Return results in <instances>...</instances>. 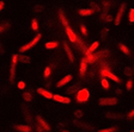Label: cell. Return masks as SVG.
<instances>
[{
	"label": "cell",
	"instance_id": "31",
	"mask_svg": "<svg viewBox=\"0 0 134 132\" xmlns=\"http://www.w3.org/2000/svg\"><path fill=\"white\" fill-rule=\"evenodd\" d=\"M98 132H117V129L116 127H108V129L98 130Z\"/></svg>",
	"mask_w": 134,
	"mask_h": 132
},
{
	"label": "cell",
	"instance_id": "28",
	"mask_svg": "<svg viewBox=\"0 0 134 132\" xmlns=\"http://www.w3.org/2000/svg\"><path fill=\"white\" fill-rule=\"evenodd\" d=\"M50 74H52V68H50L49 66L46 67V69H44V74H43L44 79H48V77L50 76Z\"/></svg>",
	"mask_w": 134,
	"mask_h": 132
},
{
	"label": "cell",
	"instance_id": "8",
	"mask_svg": "<svg viewBox=\"0 0 134 132\" xmlns=\"http://www.w3.org/2000/svg\"><path fill=\"white\" fill-rule=\"evenodd\" d=\"M53 100H55L56 102H60V104H70L71 102V99L68 96H62V95H59V94H54Z\"/></svg>",
	"mask_w": 134,
	"mask_h": 132
},
{
	"label": "cell",
	"instance_id": "42",
	"mask_svg": "<svg viewBox=\"0 0 134 132\" xmlns=\"http://www.w3.org/2000/svg\"><path fill=\"white\" fill-rule=\"evenodd\" d=\"M115 93H116L117 95H121V94H122V91H121V89H116V91H115Z\"/></svg>",
	"mask_w": 134,
	"mask_h": 132
},
{
	"label": "cell",
	"instance_id": "35",
	"mask_svg": "<svg viewBox=\"0 0 134 132\" xmlns=\"http://www.w3.org/2000/svg\"><path fill=\"white\" fill-rule=\"evenodd\" d=\"M90 4H91V6H92V10L95 12H100V7L97 5V4H95V3H92V1H90Z\"/></svg>",
	"mask_w": 134,
	"mask_h": 132
},
{
	"label": "cell",
	"instance_id": "12",
	"mask_svg": "<svg viewBox=\"0 0 134 132\" xmlns=\"http://www.w3.org/2000/svg\"><path fill=\"white\" fill-rule=\"evenodd\" d=\"M37 93H38L41 96L46 98V99H53V95H54L53 93H50L49 91L44 89V88H38V89H37Z\"/></svg>",
	"mask_w": 134,
	"mask_h": 132
},
{
	"label": "cell",
	"instance_id": "36",
	"mask_svg": "<svg viewBox=\"0 0 134 132\" xmlns=\"http://www.w3.org/2000/svg\"><path fill=\"white\" fill-rule=\"evenodd\" d=\"M132 88H133V81H132V79H129V80L127 81V83H126V89H127V91H131Z\"/></svg>",
	"mask_w": 134,
	"mask_h": 132
},
{
	"label": "cell",
	"instance_id": "43",
	"mask_svg": "<svg viewBox=\"0 0 134 132\" xmlns=\"http://www.w3.org/2000/svg\"><path fill=\"white\" fill-rule=\"evenodd\" d=\"M18 86H19V88H24V82H19V83H18Z\"/></svg>",
	"mask_w": 134,
	"mask_h": 132
},
{
	"label": "cell",
	"instance_id": "6",
	"mask_svg": "<svg viewBox=\"0 0 134 132\" xmlns=\"http://www.w3.org/2000/svg\"><path fill=\"white\" fill-rule=\"evenodd\" d=\"M125 10H126V3H123V4H121L120 5V7H119V10H117V12H116V16H115V25H120L121 24V18H122V16H123V13H125Z\"/></svg>",
	"mask_w": 134,
	"mask_h": 132
},
{
	"label": "cell",
	"instance_id": "44",
	"mask_svg": "<svg viewBox=\"0 0 134 132\" xmlns=\"http://www.w3.org/2000/svg\"><path fill=\"white\" fill-rule=\"evenodd\" d=\"M61 132H68V131H67V130H64V131H61Z\"/></svg>",
	"mask_w": 134,
	"mask_h": 132
},
{
	"label": "cell",
	"instance_id": "21",
	"mask_svg": "<svg viewBox=\"0 0 134 132\" xmlns=\"http://www.w3.org/2000/svg\"><path fill=\"white\" fill-rule=\"evenodd\" d=\"M44 47L47 49H55V48L59 47V42H47L44 44Z\"/></svg>",
	"mask_w": 134,
	"mask_h": 132
},
{
	"label": "cell",
	"instance_id": "15",
	"mask_svg": "<svg viewBox=\"0 0 134 132\" xmlns=\"http://www.w3.org/2000/svg\"><path fill=\"white\" fill-rule=\"evenodd\" d=\"M64 49H65V52H66V55H67V57H68V60H70L71 62H73V61H74V57H73L72 49H71V48L67 45L66 42L64 43Z\"/></svg>",
	"mask_w": 134,
	"mask_h": 132
},
{
	"label": "cell",
	"instance_id": "34",
	"mask_svg": "<svg viewBox=\"0 0 134 132\" xmlns=\"http://www.w3.org/2000/svg\"><path fill=\"white\" fill-rule=\"evenodd\" d=\"M128 19L131 23H134V8H131L128 13Z\"/></svg>",
	"mask_w": 134,
	"mask_h": 132
},
{
	"label": "cell",
	"instance_id": "29",
	"mask_svg": "<svg viewBox=\"0 0 134 132\" xmlns=\"http://www.w3.org/2000/svg\"><path fill=\"white\" fill-rule=\"evenodd\" d=\"M44 10V6H42V5H35L32 8V11L35 12V13H37V12H42Z\"/></svg>",
	"mask_w": 134,
	"mask_h": 132
},
{
	"label": "cell",
	"instance_id": "14",
	"mask_svg": "<svg viewBox=\"0 0 134 132\" xmlns=\"http://www.w3.org/2000/svg\"><path fill=\"white\" fill-rule=\"evenodd\" d=\"M79 72H80L81 76H84L87 72V62H86V58L85 57L81 58V61H80V69H79Z\"/></svg>",
	"mask_w": 134,
	"mask_h": 132
},
{
	"label": "cell",
	"instance_id": "7",
	"mask_svg": "<svg viewBox=\"0 0 134 132\" xmlns=\"http://www.w3.org/2000/svg\"><path fill=\"white\" fill-rule=\"evenodd\" d=\"M72 79H73L72 75H66V76H64L61 80L58 81V83H56V88H61V87H64V86H66L68 82L72 81Z\"/></svg>",
	"mask_w": 134,
	"mask_h": 132
},
{
	"label": "cell",
	"instance_id": "25",
	"mask_svg": "<svg viewBox=\"0 0 134 132\" xmlns=\"http://www.w3.org/2000/svg\"><path fill=\"white\" fill-rule=\"evenodd\" d=\"M123 73H125L126 76H128V77H132L133 74H134V72L132 70V68H129V67H126L125 70H123Z\"/></svg>",
	"mask_w": 134,
	"mask_h": 132
},
{
	"label": "cell",
	"instance_id": "10",
	"mask_svg": "<svg viewBox=\"0 0 134 132\" xmlns=\"http://www.w3.org/2000/svg\"><path fill=\"white\" fill-rule=\"evenodd\" d=\"M65 31H66V33H67V37H68V39H70L72 43H74V42H75V36H77V35L73 32L72 28H71L70 25H67V26H65Z\"/></svg>",
	"mask_w": 134,
	"mask_h": 132
},
{
	"label": "cell",
	"instance_id": "37",
	"mask_svg": "<svg viewBox=\"0 0 134 132\" xmlns=\"http://www.w3.org/2000/svg\"><path fill=\"white\" fill-rule=\"evenodd\" d=\"M80 31H81V33H83V36H87V30H86V28H85V25H83V24L80 25Z\"/></svg>",
	"mask_w": 134,
	"mask_h": 132
},
{
	"label": "cell",
	"instance_id": "3",
	"mask_svg": "<svg viewBox=\"0 0 134 132\" xmlns=\"http://www.w3.org/2000/svg\"><path fill=\"white\" fill-rule=\"evenodd\" d=\"M18 62V55H12V60H11V68H10V81H14L16 79V66Z\"/></svg>",
	"mask_w": 134,
	"mask_h": 132
},
{
	"label": "cell",
	"instance_id": "24",
	"mask_svg": "<svg viewBox=\"0 0 134 132\" xmlns=\"http://www.w3.org/2000/svg\"><path fill=\"white\" fill-rule=\"evenodd\" d=\"M24 114H25V119H26V121H28L30 125H32V118H31V116H30V112H28V110L26 108H24Z\"/></svg>",
	"mask_w": 134,
	"mask_h": 132
},
{
	"label": "cell",
	"instance_id": "4",
	"mask_svg": "<svg viewBox=\"0 0 134 132\" xmlns=\"http://www.w3.org/2000/svg\"><path fill=\"white\" fill-rule=\"evenodd\" d=\"M119 104V99L117 98H102L98 100V105L99 106H115Z\"/></svg>",
	"mask_w": 134,
	"mask_h": 132
},
{
	"label": "cell",
	"instance_id": "16",
	"mask_svg": "<svg viewBox=\"0 0 134 132\" xmlns=\"http://www.w3.org/2000/svg\"><path fill=\"white\" fill-rule=\"evenodd\" d=\"M78 13H79V16L87 17V16L93 14V13H95V11H93L92 8H80V10H78Z\"/></svg>",
	"mask_w": 134,
	"mask_h": 132
},
{
	"label": "cell",
	"instance_id": "20",
	"mask_svg": "<svg viewBox=\"0 0 134 132\" xmlns=\"http://www.w3.org/2000/svg\"><path fill=\"white\" fill-rule=\"evenodd\" d=\"M59 18H60V22H61V24L64 25V26H67V25H68V22H67L66 17H65L64 12H62L61 10H60V11H59Z\"/></svg>",
	"mask_w": 134,
	"mask_h": 132
},
{
	"label": "cell",
	"instance_id": "5",
	"mask_svg": "<svg viewBox=\"0 0 134 132\" xmlns=\"http://www.w3.org/2000/svg\"><path fill=\"white\" fill-rule=\"evenodd\" d=\"M100 75L103 77H107V79H110V80H113V81H115V82H117V83H120L121 82V79L120 77H117L115 74H113L109 69H102L100 70Z\"/></svg>",
	"mask_w": 134,
	"mask_h": 132
},
{
	"label": "cell",
	"instance_id": "33",
	"mask_svg": "<svg viewBox=\"0 0 134 132\" xmlns=\"http://www.w3.org/2000/svg\"><path fill=\"white\" fill-rule=\"evenodd\" d=\"M74 116L77 118H83L84 117V111L83 110H75L74 111Z\"/></svg>",
	"mask_w": 134,
	"mask_h": 132
},
{
	"label": "cell",
	"instance_id": "41",
	"mask_svg": "<svg viewBox=\"0 0 134 132\" xmlns=\"http://www.w3.org/2000/svg\"><path fill=\"white\" fill-rule=\"evenodd\" d=\"M4 7H5V3H4V1H0V12L3 11Z\"/></svg>",
	"mask_w": 134,
	"mask_h": 132
},
{
	"label": "cell",
	"instance_id": "38",
	"mask_svg": "<svg viewBox=\"0 0 134 132\" xmlns=\"http://www.w3.org/2000/svg\"><path fill=\"white\" fill-rule=\"evenodd\" d=\"M111 20H113V17H111V16H107V17H105V22H107V23H110Z\"/></svg>",
	"mask_w": 134,
	"mask_h": 132
},
{
	"label": "cell",
	"instance_id": "19",
	"mask_svg": "<svg viewBox=\"0 0 134 132\" xmlns=\"http://www.w3.org/2000/svg\"><path fill=\"white\" fill-rule=\"evenodd\" d=\"M18 61H19L20 63H30L31 62V58L29 57V56H26V55H19L18 56Z\"/></svg>",
	"mask_w": 134,
	"mask_h": 132
},
{
	"label": "cell",
	"instance_id": "11",
	"mask_svg": "<svg viewBox=\"0 0 134 132\" xmlns=\"http://www.w3.org/2000/svg\"><path fill=\"white\" fill-rule=\"evenodd\" d=\"M73 124L77 127H80V129H84V130H89V131L93 130V126H91L90 124H86V123H81V121H79V120H74Z\"/></svg>",
	"mask_w": 134,
	"mask_h": 132
},
{
	"label": "cell",
	"instance_id": "17",
	"mask_svg": "<svg viewBox=\"0 0 134 132\" xmlns=\"http://www.w3.org/2000/svg\"><path fill=\"white\" fill-rule=\"evenodd\" d=\"M104 117L105 118H108V119H115V120H117V119H122L123 117V114H119V113H105L104 114Z\"/></svg>",
	"mask_w": 134,
	"mask_h": 132
},
{
	"label": "cell",
	"instance_id": "32",
	"mask_svg": "<svg viewBox=\"0 0 134 132\" xmlns=\"http://www.w3.org/2000/svg\"><path fill=\"white\" fill-rule=\"evenodd\" d=\"M31 28H32L34 31L38 30V24H37V19H32L31 20Z\"/></svg>",
	"mask_w": 134,
	"mask_h": 132
},
{
	"label": "cell",
	"instance_id": "23",
	"mask_svg": "<svg viewBox=\"0 0 134 132\" xmlns=\"http://www.w3.org/2000/svg\"><path fill=\"white\" fill-rule=\"evenodd\" d=\"M98 47H99V42H93V43L91 44V47L89 48V50H87V51H89V52H95L96 50L98 49Z\"/></svg>",
	"mask_w": 134,
	"mask_h": 132
},
{
	"label": "cell",
	"instance_id": "45",
	"mask_svg": "<svg viewBox=\"0 0 134 132\" xmlns=\"http://www.w3.org/2000/svg\"><path fill=\"white\" fill-rule=\"evenodd\" d=\"M131 132H134V130H133V131H131Z\"/></svg>",
	"mask_w": 134,
	"mask_h": 132
},
{
	"label": "cell",
	"instance_id": "9",
	"mask_svg": "<svg viewBox=\"0 0 134 132\" xmlns=\"http://www.w3.org/2000/svg\"><path fill=\"white\" fill-rule=\"evenodd\" d=\"M36 121H37V124L38 125H41V127L43 130H46V131H50L52 130V127L49 126V125L46 123V120L42 117H40V116H36Z\"/></svg>",
	"mask_w": 134,
	"mask_h": 132
},
{
	"label": "cell",
	"instance_id": "18",
	"mask_svg": "<svg viewBox=\"0 0 134 132\" xmlns=\"http://www.w3.org/2000/svg\"><path fill=\"white\" fill-rule=\"evenodd\" d=\"M79 86H80V83H75V85H73V86H71L66 91V93L67 94H73V93H77L78 92V89H79Z\"/></svg>",
	"mask_w": 134,
	"mask_h": 132
},
{
	"label": "cell",
	"instance_id": "39",
	"mask_svg": "<svg viewBox=\"0 0 134 132\" xmlns=\"http://www.w3.org/2000/svg\"><path fill=\"white\" fill-rule=\"evenodd\" d=\"M0 54H1V55L5 54V50H4V47H3V44H1V42H0Z\"/></svg>",
	"mask_w": 134,
	"mask_h": 132
},
{
	"label": "cell",
	"instance_id": "2",
	"mask_svg": "<svg viewBox=\"0 0 134 132\" xmlns=\"http://www.w3.org/2000/svg\"><path fill=\"white\" fill-rule=\"evenodd\" d=\"M41 37H42V35H41V33H38V35H36V36L34 37V38L31 39V41L29 42V43H26V44H25V45H23V47H20V48H19V51L23 54V52H25V51H28V50H30L31 48H34V47H35V45H36L37 43H38V42H40V39H41Z\"/></svg>",
	"mask_w": 134,
	"mask_h": 132
},
{
	"label": "cell",
	"instance_id": "40",
	"mask_svg": "<svg viewBox=\"0 0 134 132\" xmlns=\"http://www.w3.org/2000/svg\"><path fill=\"white\" fill-rule=\"evenodd\" d=\"M127 117H128V118H133V117H134V110H133V111H131V112H129L128 114H127Z\"/></svg>",
	"mask_w": 134,
	"mask_h": 132
},
{
	"label": "cell",
	"instance_id": "13",
	"mask_svg": "<svg viewBox=\"0 0 134 132\" xmlns=\"http://www.w3.org/2000/svg\"><path fill=\"white\" fill-rule=\"evenodd\" d=\"M13 129L17 130V131H20V132H31L32 127L30 125H18V124H14L13 125Z\"/></svg>",
	"mask_w": 134,
	"mask_h": 132
},
{
	"label": "cell",
	"instance_id": "22",
	"mask_svg": "<svg viewBox=\"0 0 134 132\" xmlns=\"http://www.w3.org/2000/svg\"><path fill=\"white\" fill-rule=\"evenodd\" d=\"M119 49L121 50V51L123 52V54H125V55H129V54H131V51H129V49L127 47H126L125 44H122V43H120L119 44Z\"/></svg>",
	"mask_w": 134,
	"mask_h": 132
},
{
	"label": "cell",
	"instance_id": "1",
	"mask_svg": "<svg viewBox=\"0 0 134 132\" xmlns=\"http://www.w3.org/2000/svg\"><path fill=\"white\" fill-rule=\"evenodd\" d=\"M90 99V92L87 88H83V89H79L77 93H75V100L79 104H85Z\"/></svg>",
	"mask_w": 134,
	"mask_h": 132
},
{
	"label": "cell",
	"instance_id": "27",
	"mask_svg": "<svg viewBox=\"0 0 134 132\" xmlns=\"http://www.w3.org/2000/svg\"><path fill=\"white\" fill-rule=\"evenodd\" d=\"M23 99L25 100V101H31L32 100V94L29 93V92H25V93H23Z\"/></svg>",
	"mask_w": 134,
	"mask_h": 132
},
{
	"label": "cell",
	"instance_id": "30",
	"mask_svg": "<svg viewBox=\"0 0 134 132\" xmlns=\"http://www.w3.org/2000/svg\"><path fill=\"white\" fill-rule=\"evenodd\" d=\"M7 29H10V24H8V23L5 22L0 25V32H4V31H6Z\"/></svg>",
	"mask_w": 134,
	"mask_h": 132
},
{
	"label": "cell",
	"instance_id": "26",
	"mask_svg": "<svg viewBox=\"0 0 134 132\" xmlns=\"http://www.w3.org/2000/svg\"><path fill=\"white\" fill-rule=\"evenodd\" d=\"M100 85H102V87H103L104 89H109V87H110L108 80H107V77H103V79L100 80Z\"/></svg>",
	"mask_w": 134,
	"mask_h": 132
}]
</instances>
